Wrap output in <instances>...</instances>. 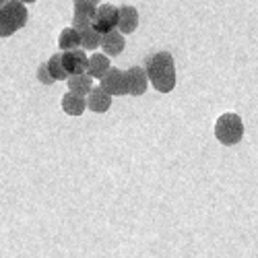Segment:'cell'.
I'll return each instance as SVG.
<instances>
[{
    "instance_id": "cell-1",
    "label": "cell",
    "mask_w": 258,
    "mask_h": 258,
    "mask_svg": "<svg viewBox=\"0 0 258 258\" xmlns=\"http://www.w3.org/2000/svg\"><path fill=\"white\" fill-rule=\"evenodd\" d=\"M145 71L149 75L153 89L159 93H169L176 87V62L169 52H155L145 58Z\"/></svg>"
},
{
    "instance_id": "cell-2",
    "label": "cell",
    "mask_w": 258,
    "mask_h": 258,
    "mask_svg": "<svg viewBox=\"0 0 258 258\" xmlns=\"http://www.w3.org/2000/svg\"><path fill=\"white\" fill-rule=\"evenodd\" d=\"M27 7L21 0H11L5 7H0V37H11L19 29L27 25Z\"/></svg>"
},
{
    "instance_id": "cell-3",
    "label": "cell",
    "mask_w": 258,
    "mask_h": 258,
    "mask_svg": "<svg viewBox=\"0 0 258 258\" xmlns=\"http://www.w3.org/2000/svg\"><path fill=\"white\" fill-rule=\"evenodd\" d=\"M215 137L225 147L238 145L244 137V122H242L240 114H235V112L221 114L217 118V122H215Z\"/></svg>"
},
{
    "instance_id": "cell-4",
    "label": "cell",
    "mask_w": 258,
    "mask_h": 258,
    "mask_svg": "<svg viewBox=\"0 0 258 258\" xmlns=\"http://www.w3.org/2000/svg\"><path fill=\"white\" fill-rule=\"evenodd\" d=\"M118 15H120L118 7H114V5H99L95 15H93L91 25L101 35L107 33V31H114V29H118Z\"/></svg>"
},
{
    "instance_id": "cell-5",
    "label": "cell",
    "mask_w": 258,
    "mask_h": 258,
    "mask_svg": "<svg viewBox=\"0 0 258 258\" xmlns=\"http://www.w3.org/2000/svg\"><path fill=\"white\" fill-rule=\"evenodd\" d=\"M99 85L110 93V95H128V79H126V71H120L116 67H112L101 79Z\"/></svg>"
},
{
    "instance_id": "cell-6",
    "label": "cell",
    "mask_w": 258,
    "mask_h": 258,
    "mask_svg": "<svg viewBox=\"0 0 258 258\" xmlns=\"http://www.w3.org/2000/svg\"><path fill=\"white\" fill-rule=\"evenodd\" d=\"M62 64H64V69H67L69 77L81 75V73H87V69H89V56L81 48L67 50V52H62Z\"/></svg>"
},
{
    "instance_id": "cell-7",
    "label": "cell",
    "mask_w": 258,
    "mask_h": 258,
    "mask_svg": "<svg viewBox=\"0 0 258 258\" xmlns=\"http://www.w3.org/2000/svg\"><path fill=\"white\" fill-rule=\"evenodd\" d=\"M126 79H128V95H143L149 87V75L145 71V67H131L126 71Z\"/></svg>"
},
{
    "instance_id": "cell-8",
    "label": "cell",
    "mask_w": 258,
    "mask_h": 258,
    "mask_svg": "<svg viewBox=\"0 0 258 258\" xmlns=\"http://www.w3.org/2000/svg\"><path fill=\"white\" fill-rule=\"evenodd\" d=\"M112 97L114 95H110L99 85V87H93L91 93L87 95V107L95 114H103V112H107L112 107Z\"/></svg>"
},
{
    "instance_id": "cell-9",
    "label": "cell",
    "mask_w": 258,
    "mask_h": 258,
    "mask_svg": "<svg viewBox=\"0 0 258 258\" xmlns=\"http://www.w3.org/2000/svg\"><path fill=\"white\" fill-rule=\"evenodd\" d=\"M99 48H101L103 54H107V56H118V54H122V50L126 48L124 33L118 31V29L103 33V35H101V46H99Z\"/></svg>"
},
{
    "instance_id": "cell-10",
    "label": "cell",
    "mask_w": 258,
    "mask_h": 258,
    "mask_svg": "<svg viewBox=\"0 0 258 258\" xmlns=\"http://www.w3.org/2000/svg\"><path fill=\"white\" fill-rule=\"evenodd\" d=\"M139 27V11L131 5H124L120 7V15H118V31L126 33H133Z\"/></svg>"
},
{
    "instance_id": "cell-11",
    "label": "cell",
    "mask_w": 258,
    "mask_h": 258,
    "mask_svg": "<svg viewBox=\"0 0 258 258\" xmlns=\"http://www.w3.org/2000/svg\"><path fill=\"white\" fill-rule=\"evenodd\" d=\"M62 110L69 116H81L85 110H87V97L77 95L73 91H67L62 95Z\"/></svg>"
},
{
    "instance_id": "cell-12",
    "label": "cell",
    "mask_w": 258,
    "mask_h": 258,
    "mask_svg": "<svg viewBox=\"0 0 258 258\" xmlns=\"http://www.w3.org/2000/svg\"><path fill=\"white\" fill-rule=\"evenodd\" d=\"M67 85H69V91L77 93V95H83L87 97L93 89V77L89 73H81V75H71L67 79Z\"/></svg>"
},
{
    "instance_id": "cell-13",
    "label": "cell",
    "mask_w": 258,
    "mask_h": 258,
    "mask_svg": "<svg viewBox=\"0 0 258 258\" xmlns=\"http://www.w3.org/2000/svg\"><path fill=\"white\" fill-rule=\"evenodd\" d=\"M75 3V17H73V27H81V25H89L93 21V15L97 11L95 5L91 3H77V0H73Z\"/></svg>"
},
{
    "instance_id": "cell-14",
    "label": "cell",
    "mask_w": 258,
    "mask_h": 258,
    "mask_svg": "<svg viewBox=\"0 0 258 258\" xmlns=\"http://www.w3.org/2000/svg\"><path fill=\"white\" fill-rule=\"evenodd\" d=\"M81 33V48L83 50H97L101 46V33L89 23V25H81L77 27Z\"/></svg>"
},
{
    "instance_id": "cell-15",
    "label": "cell",
    "mask_w": 258,
    "mask_h": 258,
    "mask_svg": "<svg viewBox=\"0 0 258 258\" xmlns=\"http://www.w3.org/2000/svg\"><path fill=\"white\" fill-rule=\"evenodd\" d=\"M110 69H112V64H110V56H107V54L95 52V54L89 56V69H87V73L93 79H101Z\"/></svg>"
},
{
    "instance_id": "cell-16",
    "label": "cell",
    "mask_w": 258,
    "mask_h": 258,
    "mask_svg": "<svg viewBox=\"0 0 258 258\" xmlns=\"http://www.w3.org/2000/svg\"><path fill=\"white\" fill-rule=\"evenodd\" d=\"M58 48L62 52H67V50H77L81 48V33L77 27H64L60 31V37H58Z\"/></svg>"
},
{
    "instance_id": "cell-17",
    "label": "cell",
    "mask_w": 258,
    "mask_h": 258,
    "mask_svg": "<svg viewBox=\"0 0 258 258\" xmlns=\"http://www.w3.org/2000/svg\"><path fill=\"white\" fill-rule=\"evenodd\" d=\"M46 64H48V71H50L54 81H67L69 79V73H67V69H64V64H62V52L52 54Z\"/></svg>"
},
{
    "instance_id": "cell-18",
    "label": "cell",
    "mask_w": 258,
    "mask_h": 258,
    "mask_svg": "<svg viewBox=\"0 0 258 258\" xmlns=\"http://www.w3.org/2000/svg\"><path fill=\"white\" fill-rule=\"evenodd\" d=\"M37 79L44 83V85H52L54 83V79H52V75H50V71H48V64L44 62V64H39V69H37Z\"/></svg>"
},
{
    "instance_id": "cell-19",
    "label": "cell",
    "mask_w": 258,
    "mask_h": 258,
    "mask_svg": "<svg viewBox=\"0 0 258 258\" xmlns=\"http://www.w3.org/2000/svg\"><path fill=\"white\" fill-rule=\"evenodd\" d=\"M77 3H91V5L99 7V0H77Z\"/></svg>"
},
{
    "instance_id": "cell-20",
    "label": "cell",
    "mask_w": 258,
    "mask_h": 258,
    "mask_svg": "<svg viewBox=\"0 0 258 258\" xmlns=\"http://www.w3.org/2000/svg\"><path fill=\"white\" fill-rule=\"evenodd\" d=\"M21 3H25V5H31V3H37V0H21Z\"/></svg>"
},
{
    "instance_id": "cell-21",
    "label": "cell",
    "mask_w": 258,
    "mask_h": 258,
    "mask_svg": "<svg viewBox=\"0 0 258 258\" xmlns=\"http://www.w3.org/2000/svg\"><path fill=\"white\" fill-rule=\"evenodd\" d=\"M7 3H11V0H0V7H5Z\"/></svg>"
}]
</instances>
